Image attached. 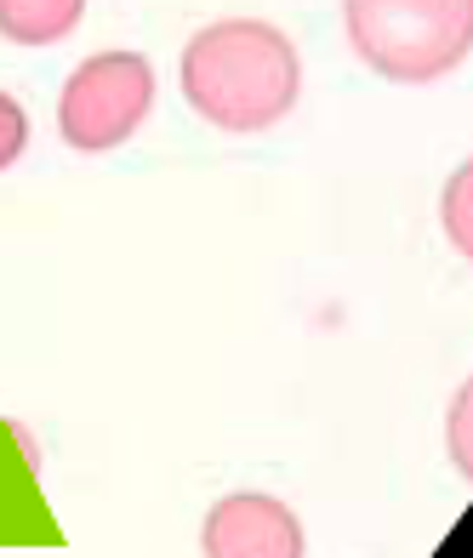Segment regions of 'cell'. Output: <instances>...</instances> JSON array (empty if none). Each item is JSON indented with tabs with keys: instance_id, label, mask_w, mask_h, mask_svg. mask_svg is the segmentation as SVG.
I'll use <instances>...</instances> for the list:
<instances>
[{
	"instance_id": "277c9868",
	"label": "cell",
	"mask_w": 473,
	"mask_h": 558,
	"mask_svg": "<svg viewBox=\"0 0 473 558\" xmlns=\"http://www.w3.org/2000/svg\"><path fill=\"white\" fill-rule=\"evenodd\" d=\"M206 558H303V519L268 490H234L211 501L201 524Z\"/></svg>"
},
{
	"instance_id": "ba28073f",
	"label": "cell",
	"mask_w": 473,
	"mask_h": 558,
	"mask_svg": "<svg viewBox=\"0 0 473 558\" xmlns=\"http://www.w3.org/2000/svg\"><path fill=\"white\" fill-rule=\"evenodd\" d=\"M445 450L462 478H473V376L451 393V411H445Z\"/></svg>"
},
{
	"instance_id": "9c48e42d",
	"label": "cell",
	"mask_w": 473,
	"mask_h": 558,
	"mask_svg": "<svg viewBox=\"0 0 473 558\" xmlns=\"http://www.w3.org/2000/svg\"><path fill=\"white\" fill-rule=\"evenodd\" d=\"M29 148V114L12 92H0V171L17 166V155Z\"/></svg>"
},
{
	"instance_id": "6da1fadb",
	"label": "cell",
	"mask_w": 473,
	"mask_h": 558,
	"mask_svg": "<svg viewBox=\"0 0 473 558\" xmlns=\"http://www.w3.org/2000/svg\"><path fill=\"white\" fill-rule=\"evenodd\" d=\"M303 92V63L286 29L263 17H217L183 46L189 109L222 132H268Z\"/></svg>"
},
{
	"instance_id": "30bf717a",
	"label": "cell",
	"mask_w": 473,
	"mask_h": 558,
	"mask_svg": "<svg viewBox=\"0 0 473 558\" xmlns=\"http://www.w3.org/2000/svg\"><path fill=\"white\" fill-rule=\"evenodd\" d=\"M434 558H473V507H468V513H462V524L451 530V542H445Z\"/></svg>"
},
{
	"instance_id": "5b68a950",
	"label": "cell",
	"mask_w": 473,
	"mask_h": 558,
	"mask_svg": "<svg viewBox=\"0 0 473 558\" xmlns=\"http://www.w3.org/2000/svg\"><path fill=\"white\" fill-rule=\"evenodd\" d=\"M58 542V519L40 496V445L23 422L0 416V547Z\"/></svg>"
},
{
	"instance_id": "7a4b0ae2",
	"label": "cell",
	"mask_w": 473,
	"mask_h": 558,
	"mask_svg": "<svg viewBox=\"0 0 473 558\" xmlns=\"http://www.w3.org/2000/svg\"><path fill=\"white\" fill-rule=\"evenodd\" d=\"M354 58L400 86H428L473 52V0H342Z\"/></svg>"
},
{
	"instance_id": "8992f818",
	"label": "cell",
	"mask_w": 473,
	"mask_h": 558,
	"mask_svg": "<svg viewBox=\"0 0 473 558\" xmlns=\"http://www.w3.org/2000/svg\"><path fill=\"white\" fill-rule=\"evenodd\" d=\"M86 0H0V35L12 46H58L81 29Z\"/></svg>"
},
{
	"instance_id": "3957f363",
	"label": "cell",
	"mask_w": 473,
	"mask_h": 558,
	"mask_svg": "<svg viewBox=\"0 0 473 558\" xmlns=\"http://www.w3.org/2000/svg\"><path fill=\"white\" fill-rule=\"evenodd\" d=\"M155 109V69L143 52H97L58 92V137L74 155H109Z\"/></svg>"
},
{
	"instance_id": "52a82bcc",
	"label": "cell",
	"mask_w": 473,
	"mask_h": 558,
	"mask_svg": "<svg viewBox=\"0 0 473 558\" xmlns=\"http://www.w3.org/2000/svg\"><path fill=\"white\" fill-rule=\"evenodd\" d=\"M439 222H445V240H451V245L462 251V257L473 263V160H462L451 177H445Z\"/></svg>"
}]
</instances>
